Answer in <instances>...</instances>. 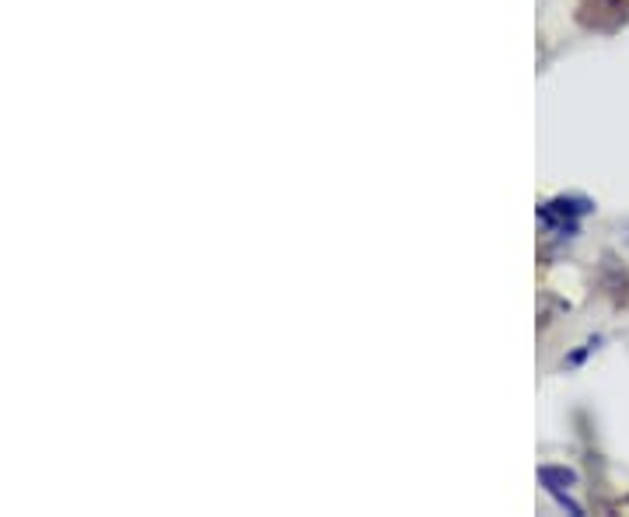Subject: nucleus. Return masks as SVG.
I'll return each instance as SVG.
<instances>
[{
    "mask_svg": "<svg viewBox=\"0 0 629 517\" xmlns=\"http://www.w3.org/2000/svg\"><path fill=\"white\" fill-rule=\"evenodd\" d=\"M539 221L546 224L553 235L560 238H574L577 231H581V217L595 214V200H588V196H574V193H563V196H553V200L539 203Z\"/></svg>",
    "mask_w": 629,
    "mask_h": 517,
    "instance_id": "1",
    "label": "nucleus"
},
{
    "mask_svg": "<svg viewBox=\"0 0 629 517\" xmlns=\"http://www.w3.org/2000/svg\"><path fill=\"white\" fill-rule=\"evenodd\" d=\"M574 18L584 32L612 35L629 25V0H581Z\"/></svg>",
    "mask_w": 629,
    "mask_h": 517,
    "instance_id": "2",
    "label": "nucleus"
},
{
    "mask_svg": "<svg viewBox=\"0 0 629 517\" xmlns=\"http://www.w3.org/2000/svg\"><path fill=\"white\" fill-rule=\"evenodd\" d=\"M539 483H542V490L553 497V493H570L577 483H581V476H577L574 469H567V465H542Z\"/></svg>",
    "mask_w": 629,
    "mask_h": 517,
    "instance_id": "3",
    "label": "nucleus"
},
{
    "mask_svg": "<svg viewBox=\"0 0 629 517\" xmlns=\"http://www.w3.org/2000/svg\"><path fill=\"white\" fill-rule=\"evenodd\" d=\"M598 346H602V336H595V339H588V343L581 346V350H574L570 353L567 360H563V367H577V364H584V360H588V353H595Z\"/></svg>",
    "mask_w": 629,
    "mask_h": 517,
    "instance_id": "4",
    "label": "nucleus"
},
{
    "mask_svg": "<svg viewBox=\"0 0 629 517\" xmlns=\"http://www.w3.org/2000/svg\"><path fill=\"white\" fill-rule=\"evenodd\" d=\"M553 500H556V504H560V507H563V511H567V514H574V517H584V507L577 504V500H570L567 493H553Z\"/></svg>",
    "mask_w": 629,
    "mask_h": 517,
    "instance_id": "5",
    "label": "nucleus"
}]
</instances>
